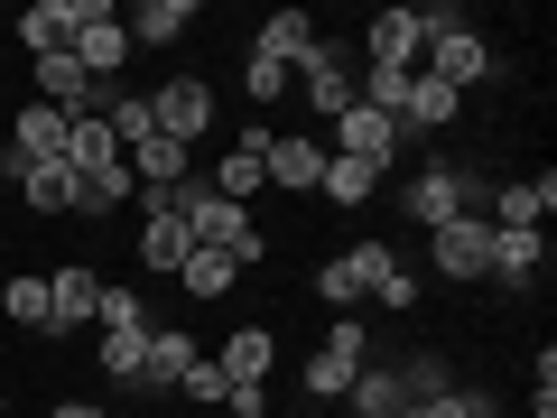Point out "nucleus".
<instances>
[{
	"mask_svg": "<svg viewBox=\"0 0 557 418\" xmlns=\"http://www.w3.org/2000/svg\"><path fill=\"white\" fill-rule=\"evenodd\" d=\"M186 28H196V0H139V10H121V38H131V57H139V47H177Z\"/></svg>",
	"mask_w": 557,
	"mask_h": 418,
	"instance_id": "obj_17",
	"label": "nucleus"
},
{
	"mask_svg": "<svg viewBox=\"0 0 557 418\" xmlns=\"http://www.w3.org/2000/svg\"><path fill=\"white\" fill-rule=\"evenodd\" d=\"M548 214H557V177L539 168V177H502V196H493V214H483V223H530V233H539Z\"/></svg>",
	"mask_w": 557,
	"mask_h": 418,
	"instance_id": "obj_19",
	"label": "nucleus"
},
{
	"mask_svg": "<svg viewBox=\"0 0 557 418\" xmlns=\"http://www.w3.org/2000/svg\"><path fill=\"white\" fill-rule=\"evenodd\" d=\"M214 372L233 381V391H270V372H278V335H270V325H233V335H223V354H214Z\"/></svg>",
	"mask_w": 557,
	"mask_h": 418,
	"instance_id": "obj_12",
	"label": "nucleus"
},
{
	"mask_svg": "<svg viewBox=\"0 0 557 418\" xmlns=\"http://www.w3.org/2000/svg\"><path fill=\"white\" fill-rule=\"evenodd\" d=\"M317 177H325V139L317 131H270V186L317 196Z\"/></svg>",
	"mask_w": 557,
	"mask_h": 418,
	"instance_id": "obj_14",
	"label": "nucleus"
},
{
	"mask_svg": "<svg viewBox=\"0 0 557 418\" xmlns=\"http://www.w3.org/2000/svg\"><path fill=\"white\" fill-rule=\"evenodd\" d=\"M65 57H75L94 84H112L121 65H131V38H121V10H102V0H75V38H65Z\"/></svg>",
	"mask_w": 557,
	"mask_h": 418,
	"instance_id": "obj_5",
	"label": "nucleus"
},
{
	"mask_svg": "<svg viewBox=\"0 0 557 418\" xmlns=\"http://www.w3.org/2000/svg\"><path fill=\"white\" fill-rule=\"evenodd\" d=\"M539 270H548V233H530V223H493V279H502V288H530Z\"/></svg>",
	"mask_w": 557,
	"mask_h": 418,
	"instance_id": "obj_16",
	"label": "nucleus"
},
{
	"mask_svg": "<svg viewBox=\"0 0 557 418\" xmlns=\"http://www.w3.org/2000/svg\"><path fill=\"white\" fill-rule=\"evenodd\" d=\"M399 418H493V399H483V391H465V381H446L437 399H409Z\"/></svg>",
	"mask_w": 557,
	"mask_h": 418,
	"instance_id": "obj_30",
	"label": "nucleus"
},
{
	"mask_svg": "<svg viewBox=\"0 0 557 418\" xmlns=\"http://www.w3.org/2000/svg\"><path fill=\"white\" fill-rule=\"evenodd\" d=\"M372 260H381V242H344L335 260H317V298L335 307V317H354V307H362V288H372Z\"/></svg>",
	"mask_w": 557,
	"mask_h": 418,
	"instance_id": "obj_13",
	"label": "nucleus"
},
{
	"mask_svg": "<svg viewBox=\"0 0 557 418\" xmlns=\"http://www.w3.org/2000/svg\"><path fill=\"white\" fill-rule=\"evenodd\" d=\"M149 121H159L168 139H186V149H196V139L214 131V84H205V75H168L159 94H149Z\"/></svg>",
	"mask_w": 557,
	"mask_h": 418,
	"instance_id": "obj_8",
	"label": "nucleus"
},
{
	"mask_svg": "<svg viewBox=\"0 0 557 418\" xmlns=\"http://www.w3.org/2000/svg\"><path fill=\"white\" fill-rule=\"evenodd\" d=\"M205 177H214L223 205H242V214H251V196H270V121H242V139L205 168Z\"/></svg>",
	"mask_w": 557,
	"mask_h": 418,
	"instance_id": "obj_4",
	"label": "nucleus"
},
{
	"mask_svg": "<svg viewBox=\"0 0 557 418\" xmlns=\"http://www.w3.org/2000/svg\"><path fill=\"white\" fill-rule=\"evenodd\" d=\"M325 149H335V159H362V168H381V177H391V159L409 149V131H399L391 112H372V102H354V112L335 121V139H325Z\"/></svg>",
	"mask_w": 557,
	"mask_h": 418,
	"instance_id": "obj_7",
	"label": "nucleus"
},
{
	"mask_svg": "<svg viewBox=\"0 0 557 418\" xmlns=\"http://www.w3.org/2000/svg\"><path fill=\"white\" fill-rule=\"evenodd\" d=\"M177 399H196V409H223V399H233V381H223L214 362H196V372L177 381Z\"/></svg>",
	"mask_w": 557,
	"mask_h": 418,
	"instance_id": "obj_33",
	"label": "nucleus"
},
{
	"mask_svg": "<svg viewBox=\"0 0 557 418\" xmlns=\"http://www.w3.org/2000/svg\"><path fill=\"white\" fill-rule=\"evenodd\" d=\"M456 112H465V94H456V84H437V75H409V94H399V131H446Z\"/></svg>",
	"mask_w": 557,
	"mask_h": 418,
	"instance_id": "obj_20",
	"label": "nucleus"
},
{
	"mask_svg": "<svg viewBox=\"0 0 557 418\" xmlns=\"http://www.w3.org/2000/svg\"><path fill=\"white\" fill-rule=\"evenodd\" d=\"M0 317L47 335V270H20V279H10V288H0Z\"/></svg>",
	"mask_w": 557,
	"mask_h": 418,
	"instance_id": "obj_29",
	"label": "nucleus"
},
{
	"mask_svg": "<svg viewBox=\"0 0 557 418\" xmlns=\"http://www.w3.org/2000/svg\"><path fill=\"white\" fill-rule=\"evenodd\" d=\"M65 38H75V0H28L20 10V47L28 57H57Z\"/></svg>",
	"mask_w": 557,
	"mask_h": 418,
	"instance_id": "obj_23",
	"label": "nucleus"
},
{
	"mask_svg": "<svg viewBox=\"0 0 557 418\" xmlns=\"http://www.w3.org/2000/svg\"><path fill=\"white\" fill-rule=\"evenodd\" d=\"M0 409H10V381H0Z\"/></svg>",
	"mask_w": 557,
	"mask_h": 418,
	"instance_id": "obj_36",
	"label": "nucleus"
},
{
	"mask_svg": "<svg viewBox=\"0 0 557 418\" xmlns=\"http://www.w3.org/2000/svg\"><path fill=\"white\" fill-rule=\"evenodd\" d=\"M94 362H102V381L139 391V362H149V325H121V335H94Z\"/></svg>",
	"mask_w": 557,
	"mask_h": 418,
	"instance_id": "obj_26",
	"label": "nucleus"
},
{
	"mask_svg": "<svg viewBox=\"0 0 557 418\" xmlns=\"http://www.w3.org/2000/svg\"><path fill=\"white\" fill-rule=\"evenodd\" d=\"M372 186H381V168L335 159V149H325V177H317V196H325V205H372Z\"/></svg>",
	"mask_w": 557,
	"mask_h": 418,
	"instance_id": "obj_27",
	"label": "nucleus"
},
{
	"mask_svg": "<svg viewBox=\"0 0 557 418\" xmlns=\"http://www.w3.org/2000/svg\"><path fill=\"white\" fill-rule=\"evenodd\" d=\"M223 418H270V391H233V399H223Z\"/></svg>",
	"mask_w": 557,
	"mask_h": 418,
	"instance_id": "obj_34",
	"label": "nucleus"
},
{
	"mask_svg": "<svg viewBox=\"0 0 557 418\" xmlns=\"http://www.w3.org/2000/svg\"><path fill=\"white\" fill-rule=\"evenodd\" d=\"M418 57H428V20L418 10H381L362 28V65H381V75H418Z\"/></svg>",
	"mask_w": 557,
	"mask_h": 418,
	"instance_id": "obj_9",
	"label": "nucleus"
},
{
	"mask_svg": "<svg viewBox=\"0 0 557 418\" xmlns=\"http://www.w3.org/2000/svg\"><path fill=\"white\" fill-rule=\"evenodd\" d=\"M233 279H242V260H233V251H186L177 288H186L196 307H214V298H233Z\"/></svg>",
	"mask_w": 557,
	"mask_h": 418,
	"instance_id": "obj_25",
	"label": "nucleus"
},
{
	"mask_svg": "<svg viewBox=\"0 0 557 418\" xmlns=\"http://www.w3.org/2000/svg\"><path fill=\"white\" fill-rule=\"evenodd\" d=\"M47 418H112V409H102V399H57Z\"/></svg>",
	"mask_w": 557,
	"mask_h": 418,
	"instance_id": "obj_35",
	"label": "nucleus"
},
{
	"mask_svg": "<svg viewBox=\"0 0 557 418\" xmlns=\"http://www.w3.org/2000/svg\"><path fill=\"white\" fill-rule=\"evenodd\" d=\"M344 409H354V418H399V409H409V391H399L391 362H362L354 391H344Z\"/></svg>",
	"mask_w": 557,
	"mask_h": 418,
	"instance_id": "obj_22",
	"label": "nucleus"
},
{
	"mask_svg": "<svg viewBox=\"0 0 557 418\" xmlns=\"http://www.w3.org/2000/svg\"><path fill=\"white\" fill-rule=\"evenodd\" d=\"M307 47H317V20H307V10H270V20L251 28V57H278V65H298Z\"/></svg>",
	"mask_w": 557,
	"mask_h": 418,
	"instance_id": "obj_21",
	"label": "nucleus"
},
{
	"mask_svg": "<svg viewBox=\"0 0 557 418\" xmlns=\"http://www.w3.org/2000/svg\"><path fill=\"white\" fill-rule=\"evenodd\" d=\"M10 177H20V205L28 214H75V168H10Z\"/></svg>",
	"mask_w": 557,
	"mask_h": 418,
	"instance_id": "obj_24",
	"label": "nucleus"
},
{
	"mask_svg": "<svg viewBox=\"0 0 557 418\" xmlns=\"http://www.w3.org/2000/svg\"><path fill=\"white\" fill-rule=\"evenodd\" d=\"M362 362H372V325H354V317H344V325H325V344L307 354L298 391H307V399H344V391H354V372H362Z\"/></svg>",
	"mask_w": 557,
	"mask_h": 418,
	"instance_id": "obj_3",
	"label": "nucleus"
},
{
	"mask_svg": "<svg viewBox=\"0 0 557 418\" xmlns=\"http://www.w3.org/2000/svg\"><path fill=\"white\" fill-rule=\"evenodd\" d=\"M168 205H177V223L196 233V251H233L242 270H251V260L270 251V242H260V223L242 214V205H223V196H214V177H186Z\"/></svg>",
	"mask_w": 557,
	"mask_h": 418,
	"instance_id": "obj_1",
	"label": "nucleus"
},
{
	"mask_svg": "<svg viewBox=\"0 0 557 418\" xmlns=\"http://www.w3.org/2000/svg\"><path fill=\"white\" fill-rule=\"evenodd\" d=\"M354 75H362V65H354V57H344V47H335V38H317V47H307V57H298V65H288V84H298V94H307V112H317V121H325V131H335V121H344V112H354Z\"/></svg>",
	"mask_w": 557,
	"mask_h": 418,
	"instance_id": "obj_2",
	"label": "nucleus"
},
{
	"mask_svg": "<svg viewBox=\"0 0 557 418\" xmlns=\"http://www.w3.org/2000/svg\"><path fill=\"white\" fill-rule=\"evenodd\" d=\"M362 298H372V307H391V317H409V307H418V279L391 260V242H381V260H372V288H362Z\"/></svg>",
	"mask_w": 557,
	"mask_h": 418,
	"instance_id": "obj_28",
	"label": "nucleus"
},
{
	"mask_svg": "<svg viewBox=\"0 0 557 418\" xmlns=\"http://www.w3.org/2000/svg\"><path fill=\"white\" fill-rule=\"evenodd\" d=\"M196 362H205V354H196V335H186V325H149V362H139V391H159V399H168L186 372H196Z\"/></svg>",
	"mask_w": 557,
	"mask_h": 418,
	"instance_id": "obj_15",
	"label": "nucleus"
},
{
	"mask_svg": "<svg viewBox=\"0 0 557 418\" xmlns=\"http://www.w3.org/2000/svg\"><path fill=\"white\" fill-rule=\"evenodd\" d=\"M428 260H437V279H493V223L474 214V205H465L456 223H437V233H428Z\"/></svg>",
	"mask_w": 557,
	"mask_h": 418,
	"instance_id": "obj_6",
	"label": "nucleus"
},
{
	"mask_svg": "<svg viewBox=\"0 0 557 418\" xmlns=\"http://www.w3.org/2000/svg\"><path fill=\"white\" fill-rule=\"evenodd\" d=\"M242 94H251V102H278V94H288V65H278V57H242Z\"/></svg>",
	"mask_w": 557,
	"mask_h": 418,
	"instance_id": "obj_32",
	"label": "nucleus"
},
{
	"mask_svg": "<svg viewBox=\"0 0 557 418\" xmlns=\"http://www.w3.org/2000/svg\"><path fill=\"white\" fill-rule=\"evenodd\" d=\"M94 298H102L94 260H57V270H47V335H75V325H94Z\"/></svg>",
	"mask_w": 557,
	"mask_h": 418,
	"instance_id": "obj_10",
	"label": "nucleus"
},
{
	"mask_svg": "<svg viewBox=\"0 0 557 418\" xmlns=\"http://www.w3.org/2000/svg\"><path fill=\"white\" fill-rule=\"evenodd\" d=\"M186 251H196V233L177 223V205H168V214H139V270L149 279H177Z\"/></svg>",
	"mask_w": 557,
	"mask_h": 418,
	"instance_id": "obj_18",
	"label": "nucleus"
},
{
	"mask_svg": "<svg viewBox=\"0 0 557 418\" xmlns=\"http://www.w3.org/2000/svg\"><path fill=\"white\" fill-rule=\"evenodd\" d=\"M399 205H409V223H428V233H437V223H456V214H465V168H456V159H428V168L409 177V196H399Z\"/></svg>",
	"mask_w": 557,
	"mask_h": 418,
	"instance_id": "obj_11",
	"label": "nucleus"
},
{
	"mask_svg": "<svg viewBox=\"0 0 557 418\" xmlns=\"http://www.w3.org/2000/svg\"><path fill=\"white\" fill-rule=\"evenodd\" d=\"M94 335H121V325H149V307H139V288H102V298H94Z\"/></svg>",
	"mask_w": 557,
	"mask_h": 418,
	"instance_id": "obj_31",
	"label": "nucleus"
}]
</instances>
